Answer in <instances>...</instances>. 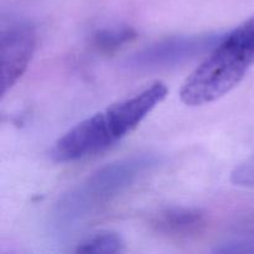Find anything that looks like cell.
<instances>
[{
	"mask_svg": "<svg viewBox=\"0 0 254 254\" xmlns=\"http://www.w3.org/2000/svg\"><path fill=\"white\" fill-rule=\"evenodd\" d=\"M206 223L202 210L190 207H170L160 211L153 218V227L171 237H189L200 232Z\"/></svg>",
	"mask_w": 254,
	"mask_h": 254,
	"instance_id": "6",
	"label": "cell"
},
{
	"mask_svg": "<svg viewBox=\"0 0 254 254\" xmlns=\"http://www.w3.org/2000/svg\"><path fill=\"white\" fill-rule=\"evenodd\" d=\"M124 241L118 233L116 232H99L91 236L83 242L79 243L74 250L76 253H103L114 254L122 253L126 250Z\"/></svg>",
	"mask_w": 254,
	"mask_h": 254,
	"instance_id": "8",
	"label": "cell"
},
{
	"mask_svg": "<svg viewBox=\"0 0 254 254\" xmlns=\"http://www.w3.org/2000/svg\"><path fill=\"white\" fill-rule=\"evenodd\" d=\"M36 47V31L29 21H1V97L15 86L25 73Z\"/></svg>",
	"mask_w": 254,
	"mask_h": 254,
	"instance_id": "5",
	"label": "cell"
},
{
	"mask_svg": "<svg viewBox=\"0 0 254 254\" xmlns=\"http://www.w3.org/2000/svg\"><path fill=\"white\" fill-rule=\"evenodd\" d=\"M223 36L218 32H205L168 37L131 55L126 61V67L141 73L180 66L211 51Z\"/></svg>",
	"mask_w": 254,
	"mask_h": 254,
	"instance_id": "4",
	"label": "cell"
},
{
	"mask_svg": "<svg viewBox=\"0 0 254 254\" xmlns=\"http://www.w3.org/2000/svg\"><path fill=\"white\" fill-rule=\"evenodd\" d=\"M136 37V31L130 26L108 27V29L97 30L92 35V45L98 51L111 52L118 50L127 42Z\"/></svg>",
	"mask_w": 254,
	"mask_h": 254,
	"instance_id": "7",
	"label": "cell"
},
{
	"mask_svg": "<svg viewBox=\"0 0 254 254\" xmlns=\"http://www.w3.org/2000/svg\"><path fill=\"white\" fill-rule=\"evenodd\" d=\"M160 161L156 154L144 153L107 164L60 198L54 212L55 222L64 228L81 222L153 171Z\"/></svg>",
	"mask_w": 254,
	"mask_h": 254,
	"instance_id": "3",
	"label": "cell"
},
{
	"mask_svg": "<svg viewBox=\"0 0 254 254\" xmlns=\"http://www.w3.org/2000/svg\"><path fill=\"white\" fill-rule=\"evenodd\" d=\"M168 87L158 81L130 98L112 104L74 126L51 149L56 163H72L103 153L134 130L165 99Z\"/></svg>",
	"mask_w": 254,
	"mask_h": 254,
	"instance_id": "1",
	"label": "cell"
},
{
	"mask_svg": "<svg viewBox=\"0 0 254 254\" xmlns=\"http://www.w3.org/2000/svg\"><path fill=\"white\" fill-rule=\"evenodd\" d=\"M233 184L241 186H254V156L238 165L231 175Z\"/></svg>",
	"mask_w": 254,
	"mask_h": 254,
	"instance_id": "9",
	"label": "cell"
},
{
	"mask_svg": "<svg viewBox=\"0 0 254 254\" xmlns=\"http://www.w3.org/2000/svg\"><path fill=\"white\" fill-rule=\"evenodd\" d=\"M254 64V15L222 37L186 78L180 98L186 106L212 103L232 91Z\"/></svg>",
	"mask_w": 254,
	"mask_h": 254,
	"instance_id": "2",
	"label": "cell"
}]
</instances>
